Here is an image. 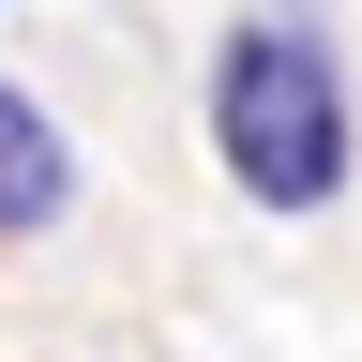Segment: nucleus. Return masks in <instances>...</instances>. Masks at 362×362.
I'll return each instance as SVG.
<instances>
[{
    "mask_svg": "<svg viewBox=\"0 0 362 362\" xmlns=\"http://www.w3.org/2000/svg\"><path fill=\"white\" fill-rule=\"evenodd\" d=\"M211 151L257 211H332L347 197V76L287 16H242L211 61Z\"/></svg>",
    "mask_w": 362,
    "mask_h": 362,
    "instance_id": "1",
    "label": "nucleus"
},
{
    "mask_svg": "<svg viewBox=\"0 0 362 362\" xmlns=\"http://www.w3.org/2000/svg\"><path fill=\"white\" fill-rule=\"evenodd\" d=\"M61 211H76V151H61V121L0 76V226H61Z\"/></svg>",
    "mask_w": 362,
    "mask_h": 362,
    "instance_id": "2",
    "label": "nucleus"
}]
</instances>
